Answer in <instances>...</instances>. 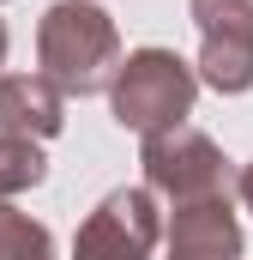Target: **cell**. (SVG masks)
<instances>
[{
	"instance_id": "6da1fadb",
	"label": "cell",
	"mask_w": 253,
	"mask_h": 260,
	"mask_svg": "<svg viewBox=\"0 0 253 260\" xmlns=\"http://www.w3.org/2000/svg\"><path fill=\"white\" fill-rule=\"evenodd\" d=\"M36 61L66 97H97L121 73V30L97 0H55L36 24Z\"/></svg>"
},
{
	"instance_id": "7a4b0ae2",
	"label": "cell",
	"mask_w": 253,
	"mask_h": 260,
	"mask_svg": "<svg viewBox=\"0 0 253 260\" xmlns=\"http://www.w3.org/2000/svg\"><path fill=\"white\" fill-rule=\"evenodd\" d=\"M193 97H199V67L181 61L175 49H133L109 85V109L126 133H163L181 127L193 115Z\"/></svg>"
},
{
	"instance_id": "3957f363",
	"label": "cell",
	"mask_w": 253,
	"mask_h": 260,
	"mask_svg": "<svg viewBox=\"0 0 253 260\" xmlns=\"http://www.w3.org/2000/svg\"><path fill=\"white\" fill-rule=\"evenodd\" d=\"M139 164H145V188L169 206H187V200H217L235 188V170L229 157L217 151L211 133H199L193 121L163 133H145L139 139Z\"/></svg>"
},
{
	"instance_id": "277c9868",
	"label": "cell",
	"mask_w": 253,
	"mask_h": 260,
	"mask_svg": "<svg viewBox=\"0 0 253 260\" xmlns=\"http://www.w3.org/2000/svg\"><path fill=\"white\" fill-rule=\"evenodd\" d=\"M199 24V85L241 97L253 91V0H187Z\"/></svg>"
},
{
	"instance_id": "5b68a950",
	"label": "cell",
	"mask_w": 253,
	"mask_h": 260,
	"mask_svg": "<svg viewBox=\"0 0 253 260\" xmlns=\"http://www.w3.org/2000/svg\"><path fill=\"white\" fill-rule=\"evenodd\" d=\"M163 236V212L151 188H109L97 200V212H85L78 236H72V260H151Z\"/></svg>"
},
{
	"instance_id": "8992f818",
	"label": "cell",
	"mask_w": 253,
	"mask_h": 260,
	"mask_svg": "<svg viewBox=\"0 0 253 260\" xmlns=\"http://www.w3.org/2000/svg\"><path fill=\"white\" fill-rule=\"evenodd\" d=\"M169 260H241V218L229 194L187 200L169 212Z\"/></svg>"
},
{
	"instance_id": "52a82bcc",
	"label": "cell",
	"mask_w": 253,
	"mask_h": 260,
	"mask_svg": "<svg viewBox=\"0 0 253 260\" xmlns=\"http://www.w3.org/2000/svg\"><path fill=\"white\" fill-rule=\"evenodd\" d=\"M66 127V91L43 73H0V133L18 139H55Z\"/></svg>"
},
{
	"instance_id": "ba28073f",
	"label": "cell",
	"mask_w": 253,
	"mask_h": 260,
	"mask_svg": "<svg viewBox=\"0 0 253 260\" xmlns=\"http://www.w3.org/2000/svg\"><path fill=\"white\" fill-rule=\"evenodd\" d=\"M0 260H55V236L43 218L0 206Z\"/></svg>"
},
{
	"instance_id": "9c48e42d",
	"label": "cell",
	"mask_w": 253,
	"mask_h": 260,
	"mask_svg": "<svg viewBox=\"0 0 253 260\" xmlns=\"http://www.w3.org/2000/svg\"><path fill=\"white\" fill-rule=\"evenodd\" d=\"M235 194H241V206L253 212V157L241 164V170H235Z\"/></svg>"
},
{
	"instance_id": "30bf717a",
	"label": "cell",
	"mask_w": 253,
	"mask_h": 260,
	"mask_svg": "<svg viewBox=\"0 0 253 260\" xmlns=\"http://www.w3.org/2000/svg\"><path fill=\"white\" fill-rule=\"evenodd\" d=\"M6 43H12V37H6V18H0V67H6Z\"/></svg>"
}]
</instances>
